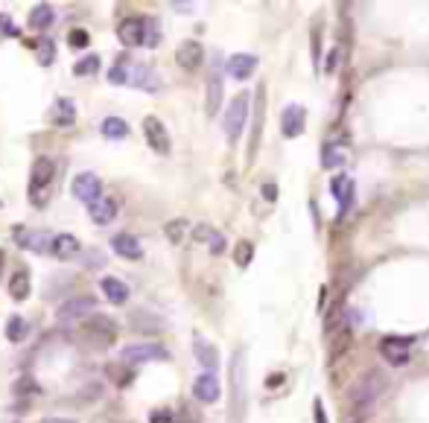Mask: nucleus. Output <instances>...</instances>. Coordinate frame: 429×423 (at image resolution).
<instances>
[{
  "instance_id": "1",
  "label": "nucleus",
  "mask_w": 429,
  "mask_h": 423,
  "mask_svg": "<svg viewBox=\"0 0 429 423\" xmlns=\"http://www.w3.org/2000/svg\"><path fill=\"white\" fill-rule=\"evenodd\" d=\"M383 386H386V377L379 371H368L365 377L356 383V391H353V400H350V409L360 415V417H365L371 409H374V403H377V397H379V391H383Z\"/></svg>"
},
{
  "instance_id": "2",
  "label": "nucleus",
  "mask_w": 429,
  "mask_h": 423,
  "mask_svg": "<svg viewBox=\"0 0 429 423\" xmlns=\"http://www.w3.org/2000/svg\"><path fill=\"white\" fill-rule=\"evenodd\" d=\"M248 93H240V97H234L228 111H225V137L228 144H236L246 129V120H248Z\"/></svg>"
},
{
  "instance_id": "3",
  "label": "nucleus",
  "mask_w": 429,
  "mask_h": 423,
  "mask_svg": "<svg viewBox=\"0 0 429 423\" xmlns=\"http://www.w3.org/2000/svg\"><path fill=\"white\" fill-rule=\"evenodd\" d=\"M231 383H234V423L243 417V409H246V357L243 350L234 354V362H231Z\"/></svg>"
},
{
  "instance_id": "4",
  "label": "nucleus",
  "mask_w": 429,
  "mask_h": 423,
  "mask_svg": "<svg viewBox=\"0 0 429 423\" xmlns=\"http://www.w3.org/2000/svg\"><path fill=\"white\" fill-rule=\"evenodd\" d=\"M120 359H123L126 365H143V362H158V359H170V354H166V347H161V344L143 342V344H129V347H123Z\"/></svg>"
},
{
  "instance_id": "5",
  "label": "nucleus",
  "mask_w": 429,
  "mask_h": 423,
  "mask_svg": "<svg viewBox=\"0 0 429 423\" xmlns=\"http://www.w3.org/2000/svg\"><path fill=\"white\" fill-rule=\"evenodd\" d=\"M70 193H74V199H79L85 204H93L103 196V184L93 173H79L74 178V184H70Z\"/></svg>"
},
{
  "instance_id": "6",
  "label": "nucleus",
  "mask_w": 429,
  "mask_h": 423,
  "mask_svg": "<svg viewBox=\"0 0 429 423\" xmlns=\"http://www.w3.org/2000/svg\"><path fill=\"white\" fill-rule=\"evenodd\" d=\"M412 342L415 339H409V336H389V339L379 342V354H383L386 362H391V365H406Z\"/></svg>"
},
{
  "instance_id": "7",
  "label": "nucleus",
  "mask_w": 429,
  "mask_h": 423,
  "mask_svg": "<svg viewBox=\"0 0 429 423\" xmlns=\"http://www.w3.org/2000/svg\"><path fill=\"white\" fill-rule=\"evenodd\" d=\"M143 134H147V144L158 152V155H170V134H166L164 123L158 120V117H147L143 120Z\"/></svg>"
},
{
  "instance_id": "8",
  "label": "nucleus",
  "mask_w": 429,
  "mask_h": 423,
  "mask_svg": "<svg viewBox=\"0 0 429 423\" xmlns=\"http://www.w3.org/2000/svg\"><path fill=\"white\" fill-rule=\"evenodd\" d=\"M193 394H196V400H202V403H217L219 394H222L219 377H217V373H210V371L199 373L196 383H193Z\"/></svg>"
},
{
  "instance_id": "9",
  "label": "nucleus",
  "mask_w": 429,
  "mask_h": 423,
  "mask_svg": "<svg viewBox=\"0 0 429 423\" xmlns=\"http://www.w3.org/2000/svg\"><path fill=\"white\" fill-rule=\"evenodd\" d=\"M176 62H178V67H184V70H199L202 67V62H205V47L199 44V41H181L178 44V50H176Z\"/></svg>"
},
{
  "instance_id": "10",
  "label": "nucleus",
  "mask_w": 429,
  "mask_h": 423,
  "mask_svg": "<svg viewBox=\"0 0 429 423\" xmlns=\"http://www.w3.org/2000/svg\"><path fill=\"white\" fill-rule=\"evenodd\" d=\"M304 123H307V111L304 105H286L283 114H280V132L283 137H298L304 132Z\"/></svg>"
},
{
  "instance_id": "11",
  "label": "nucleus",
  "mask_w": 429,
  "mask_h": 423,
  "mask_svg": "<svg viewBox=\"0 0 429 423\" xmlns=\"http://www.w3.org/2000/svg\"><path fill=\"white\" fill-rule=\"evenodd\" d=\"M82 330L88 336H93V339H103V344H108L117 336V324L108 315H88L85 324H82Z\"/></svg>"
},
{
  "instance_id": "12",
  "label": "nucleus",
  "mask_w": 429,
  "mask_h": 423,
  "mask_svg": "<svg viewBox=\"0 0 429 423\" xmlns=\"http://www.w3.org/2000/svg\"><path fill=\"white\" fill-rule=\"evenodd\" d=\"M97 310V301L93 298H70L59 307V318L62 321H74V318H88V313Z\"/></svg>"
},
{
  "instance_id": "13",
  "label": "nucleus",
  "mask_w": 429,
  "mask_h": 423,
  "mask_svg": "<svg viewBox=\"0 0 429 423\" xmlns=\"http://www.w3.org/2000/svg\"><path fill=\"white\" fill-rule=\"evenodd\" d=\"M117 38L123 47H137L143 44V18H123L117 27Z\"/></svg>"
},
{
  "instance_id": "14",
  "label": "nucleus",
  "mask_w": 429,
  "mask_h": 423,
  "mask_svg": "<svg viewBox=\"0 0 429 423\" xmlns=\"http://www.w3.org/2000/svg\"><path fill=\"white\" fill-rule=\"evenodd\" d=\"M53 173H56V167H53L50 158H35V163H33V175H30V193L38 196V187H47V184H50V181H53Z\"/></svg>"
},
{
  "instance_id": "15",
  "label": "nucleus",
  "mask_w": 429,
  "mask_h": 423,
  "mask_svg": "<svg viewBox=\"0 0 429 423\" xmlns=\"http://www.w3.org/2000/svg\"><path fill=\"white\" fill-rule=\"evenodd\" d=\"M330 193H333V199L339 202V210H348L350 202H353V181H350V175H345V173L333 175L330 178Z\"/></svg>"
},
{
  "instance_id": "16",
  "label": "nucleus",
  "mask_w": 429,
  "mask_h": 423,
  "mask_svg": "<svg viewBox=\"0 0 429 423\" xmlns=\"http://www.w3.org/2000/svg\"><path fill=\"white\" fill-rule=\"evenodd\" d=\"M254 70H257V56H251V53H236L228 59V76L240 79V82L248 79Z\"/></svg>"
},
{
  "instance_id": "17",
  "label": "nucleus",
  "mask_w": 429,
  "mask_h": 423,
  "mask_svg": "<svg viewBox=\"0 0 429 423\" xmlns=\"http://www.w3.org/2000/svg\"><path fill=\"white\" fill-rule=\"evenodd\" d=\"M88 214L97 225H108L117 216V199L114 196H100L93 204H88Z\"/></svg>"
},
{
  "instance_id": "18",
  "label": "nucleus",
  "mask_w": 429,
  "mask_h": 423,
  "mask_svg": "<svg viewBox=\"0 0 429 423\" xmlns=\"http://www.w3.org/2000/svg\"><path fill=\"white\" fill-rule=\"evenodd\" d=\"M193 354H196L199 365H202V368H207L210 373L219 368V350L213 347L207 339H202V336H196V339H193Z\"/></svg>"
},
{
  "instance_id": "19",
  "label": "nucleus",
  "mask_w": 429,
  "mask_h": 423,
  "mask_svg": "<svg viewBox=\"0 0 429 423\" xmlns=\"http://www.w3.org/2000/svg\"><path fill=\"white\" fill-rule=\"evenodd\" d=\"M111 248L120 254V257H126V260H137V257L143 254L137 237H132V233H117V237L111 240Z\"/></svg>"
},
{
  "instance_id": "20",
  "label": "nucleus",
  "mask_w": 429,
  "mask_h": 423,
  "mask_svg": "<svg viewBox=\"0 0 429 423\" xmlns=\"http://www.w3.org/2000/svg\"><path fill=\"white\" fill-rule=\"evenodd\" d=\"M100 289L105 292V298H108L111 303H126V301H129V286L123 284L120 277H111V274L103 277V280H100Z\"/></svg>"
},
{
  "instance_id": "21",
  "label": "nucleus",
  "mask_w": 429,
  "mask_h": 423,
  "mask_svg": "<svg viewBox=\"0 0 429 423\" xmlns=\"http://www.w3.org/2000/svg\"><path fill=\"white\" fill-rule=\"evenodd\" d=\"M53 254L59 257V260H70V257L79 254V240L74 237V233H59V237L53 240Z\"/></svg>"
},
{
  "instance_id": "22",
  "label": "nucleus",
  "mask_w": 429,
  "mask_h": 423,
  "mask_svg": "<svg viewBox=\"0 0 429 423\" xmlns=\"http://www.w3.org/2000/svg\"><path fill=\"white\" fill-rule=\"evenodd\" d=\"M30 289H33V286H30V272L21 266V269L12 274V280H9V295H12L15 301H27V298H30Z\"/></svg>"
},
{
  "instance_id": "23",
  "label": "nucleus",
  "mask_w": 429,
  "mask_h": 423,
  "mask_svg": "<svg viewBox=\"0 0 429 423\" xmlns=\"http://www.w3.org/2000/svg\"><path fill=\"white\" fill-rule=\"evenodd\" d=\"M132 327L140 333H158L166 327V321L158 318V315H149V313H137V315H132Z\"/></svg>"
},
{
  "instance_id": "24",
  "label": "nucleus",
  "mask_w": 429,
  "mask_h": 423,
  "mask_svg": "<svg viewBox=\"0 0 429 423\" xmlns=\"http://www.w3.org/2000/svg\"><path fill=\"white\" fill-rule=\"evenodd\" d=\"M205 105H207V114H217L219 105H222V79L217 74L207 79V100H205Z\"/></svg>"
},
{
  "instance_id": "25",
  "label": "nucleus",
  "mask_w": 429,
  "mask_h": 423,
  "mask_svg": "<svg viewBox=\"0 0 429 423\" xmlns=\"http://www.w3.org/2000/svg\"><path fill=\"white\" fill-rule=\"evenodd\" d=\"M53 23V6L50 4H38L30 12V27L33 30H47Z\"/></svg>"
},
{
  "instance_id": "26",
  "label": "nucleus",
  "mask_w": 429,
  "mask_h": 423,
  "mask_svg": "<svg viewBox=\"0 0 429 423\" xmlns=\"http://www.w3.org/2000/svg\"><path fill=\"white\" fill-rule=\"evenodd\" d=\"M155 74L149 67H129V82L126 85H137V88H147V91H155Z\"/></svg>"
},
{
  "instance_id": "27",
  "label": "nucleus",
  "mask_w": 429,
  "mask_h": 423,
  "mask_svg": "<svg viewBox=\"0 0 429 423\" xmlns=\"http://www.w3.org/2000/svg\"><path fill=\"white\" fill-rule=\"evenodd\" d=\"M53 240L56 237H50V233H27V237H23V245H27L30 251H38V254H47V251H53Z\"/></svg>"
},
{
  "instance_id": "28",
  "label": "nucleus",
  "mask_w": 429,
  "mask_h": 423,
  "mask_svg": "<svg viewBox=\"0 0 429 423\" xmlns=\"http://www.w3.org/2000/svg\"><path fill=\"white\" fill-rule=\"evenodd\" d=\"M74 120H76L74 103H70V100H59L56 108H53V123H56V126H70Z\"/></svg>"
},
{
  "instance_id": "29",
  "label": "nucleus",
  "mask_w": 429,
  "mask_h": 423,
  "mask_svg": "<svg viewBox=\"0 0 429 423\" xmlns=\"http://www.w3.org/2000/svg\"><path fill=\"white\" fill-rule=\"evenodd\" d=\"M103 134L105 137H126L129 134V123L123 117H105L103 120Z\"/></svg>"
},
{
  "instance_id": "30",
  "label": "nucleus",
  "mask_w": 429,
  "mask_h": 423,
  "mask_svg": "<svg viewBox=\"0 0 429 423\" xmlns=\"http://www.w3.org/2000/svg\"><path fill=\"white\" fill-rule=\"evenodd\" d=\"M108 377H111L117 386H120V388H126V386L132 383V377H135V373H132V365L120 362V365H108Z\"/></svg>"
},
{
  "instance_id": "31",
  "label": "nucleus",
  "mask_w": 429,
  "mask_h": 423,
  "mask_svg": "<svg viewBox=\"0 0 429 423\" xmlns=\"http://www.w3.org/2000/svg\"><path fill=\"white\" fill-rule=\"evenodd\" d=\"M100 70V56H85V59H79L76 64H74V74L76 76H91V74H97Z\"/></svg>"
},
{
  "instance_id": "32",
  "label": "nucleus",
  "mask_w": 429,
  "mask_h": 423,
  "mask_svg": "<svg viewBox=\"0 0 429 423\" xmlns=\"http://www.w3.org/2000/svg\"><path fill=\"white\" fill-rule=\"evenodd\" d=\"M345 152H342V146H324V155H321V163L330 170V167H342L345 163Z\"/></svg>"
},
{
  "instance_id": "33",
  "label": "nucleus",
  "mask_w": 429,
  "mask_h": 423,
  "mask_svg": "<svg viewBox=\"0 0 429 423\" xmlns=\"http://www.w3.org/2000/svg\"><path fill=\"white\" fill-rule=\"evenodd\" d=\"M23 336H27V321H23L21 315L9 318V324H6V339H9V342H21Z\"/></svg>"
},
{
  "instance_id": "34",
  "label": "nucleus",
  "mask_w": 429,
  "mask_h": 423,
  "mask_svg": "<svg viewBox=\"0 0 429 423\" xmlns=\"http://www.w3.org/2000/svg\"><path fill=\"white\" fill-rule=\"evenodd\" d=\"M158 41H161L158 23L152 18H143V44H147V47H158Z\"/></svg>"
},
{
  "instance_id": "35",
  "label": "nucleus",
  "mask_w": 429,
  "mask_h": 423,
  "mask_svg": "<svg viewBox=\"0 0 429 423\" xmlns=\"http://www.w3.org/2000/svg\"><path fill=\"white\" fill-rule=\"evenodd\" d=\"M184 233H187V222L184 219H173V222H166V240L170 243H181L184 240Z\"/></svg>"
},
{
  "instance_id": "36",
  "label": "nucleus",
  "mask_w": 429,
  "mask_h": 423,
  "mask_svg": "<svg viewBox=\"0 0 429 423\" xmlns=\"http://www.w3.org/2000/svg\"><path fill=\"white\" fill-rule=\"evenodd\" d=\"M251 257H254V245L243 240L240 245H236V251H234V260H236V266H240V269H246V266L251 263Z\"/></svg>"
},
{
  "instance_id": "37",
  "label": "nucleus",
  "mask_w": 429,
  "mask_h": 423,
  "mask_svg": "<svg viewBox=\"0 0 429 423\" xmlns=\"http://www.w3.org/2000/svg\"><path fill=\"white\" fill-rule=\"evenodd\" d=\"M53 59H56V47H53V41L50 38H41V44H38V64H53Z\"/></svg>"
},
{
  "instance_id": "38",
  "label": "nucleus",
  "mask_w": 429,
  "mask_h": 423,
  "mask_svg": "<svg viewBox=\"0 0 429 423\" xmlns=\"http://www.w3.org/2000/svg\"><path fill=\"white\" fill-rule=\"evenodd\" d=\"M108 82H111V85H126V82H129V67H126L123 56H120V62H117V67H111Z\"/></svg>"
},
{
  "instance_id": "39",
  "label": "nucleus",
  "mask_w": 429,
  "mask_h": 423,
  "mask_svg": "<svg viewBox=\"0 0 429 423\" xmlns=\"http://www.w3.org/2000/svg\"><path fill=\"white\" fill-rule=\"evenodd\" d=\"M88 41H91V35H88L85 30H74V33L67 35V44L74 47V50H85V47H88Z\"/></svg>"
},
{
  "instance_id": "40",
  "label": "nucleus",
  "mask_w": 429,
  "mask_h": 423,
  "mask_svg": "<svg viewBox=\"0 0 429 423\" xmlns=\"http://www.w3.org/2000/svg\"><path fill=\"white\" fill-rule=\"evenodd\" d=\"M176 423H199V415L193 406H181V412L176 415Z\"/></svg>"
},
{
  "instance_id": "41",
  "label": "nucleus",
  "mask_w": 429,
  "mask_h": 423,
  "mask_svg": "<svg viewBox=\"0 0 429 423\" xmlns=\"http://www.w3.org/2000/svg\"><path fill=\"white\" fill-rule=\"evenodd\" d=\"M207 243H210V251H213V254H222V251H225V237H222L219 231H210Z\"/></svg>"
},
{
  "instance_id": "42",
  "label": "nucleus",
  "mask_w": 429,
  "mask_h": 423,
  "mask_svg": "<svg viewBox=\"0 0 429 423\" xmlns=\"http://www.w3.org/2000/svg\"><path fill=\"white\" fill-rule=\"evenodd\" d=\"M0 33L9 35V38H18V35H21V33H18V27L9 21V15H0Z\"/></svg>"
},
{
  "instance_id": "43",
  "label": "nucleus",
  "mask_w": 429,
  "mask_h": 423,
  "mask_svg": "<svg viewBox=\"0 0 429 423\" xmlns=\"http://www.w3.org/2000/svg\"><path fill=\"white\" fill-rule=\"evenodd\" d=\"M176 417H173V412L170 409H155L152 415H149V423H173Z\"/></svg>"
},
{
  "instance_id": "44",
  "label": "nucleus",
  "mask_w": 429,
  "mask_h": 423,
  "mask_svg": "<svg viewBox=\"0 0 429 423\" xmlns=\"http://www.w3.org/2000/svg\"><path fill=\"white\" fill-rule=\"evenodd\" d=\"M336 67H339V50H330V53H327V64H324V70H327V74H333Z\"/></svg>"
},
{
  "instance_id": "45",
  "label": "nucleus",
  "mask_w": 429,
  "mask_h": 423,
  "mask_svg": "<svg viewBox=\"0 0 429 423\" xmlns=\"http://www.w3.org/2000/svg\"><path fill=\"white\" fill-rule=\"evenodd\" d=\"M263 193H266V199H269V202H275V196H278V187H275V184H266V187H263Z\"/></svg>"
},
{
  "instance_id": "46",
  "label": "nucleus",
  "mask_w": 429,
  "mask_h": 423,
  "mask_svg": "<svg viewBox=\"0 0 429 423\" xmlns=\"http://www.w3.org/2000/svg\"><path fill=\"white\" fill-rule=\"evenodd\" d=\"M316 423H327V417H324V409H321V400H316Z\"/></svg>"
},
{
  "instance_id": "47",
  "label": "nucleus",
  "mask_w": 429,
  "mask_h": 423,
  "mask_svg": "<svg viewBox=\"0 0 429 423\" xmlns=\"http://www.w3.org/2000/svg\"><path fill=\"white\" fill-rule=\"evenodd\" d=\"M41 423H76V420H70V417H44Z\"/></svg>"
}]
</instances>
